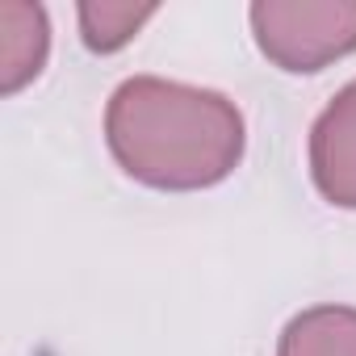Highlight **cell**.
Masks as SVG:
<instances>
[{"label": "cell", "mask_w": 356, "mask_h": 356, "mask_svg": "<svg viewBox=\"0 0 356 356\" xmlns=\"http://www.w3.org/2000/svg\"><path fill=\"white\" fill-rule=\"evenodd\" d=\"M248 22L260 55L289 76L323 72L356 51V0H256Z\"/></svg>", "instance_id": "cell-2"}, {"label": "cell", "mask_w": 356, "mask_h": 356, "mask_svg": "<svg viewBox=\"0 0 356 356\" xmlns=\"http://www.w3.org/2000/svg\"><path fill=\"white\" fill-rule=\"evenodd\" d=\"M159 9L155 5H130V0H84L76 9L80 17V38L92 55H113L122 51Z\"/></svg>", "instance_id": "cell-6"}, {"label": "cell", "mask_w": 356, "mask_h": 356, "mask_svg": "<svg viewBox=\"0 0 356 356\" xmlns=\"http://www.w3.org/2000/svg\"><path fill=\"white\" fill-rule=\"evenodd\" d=\"M277 356H356V306H310L277 339Z\"/></svg>", "instance_id": "cell-5"}, {"label": "cell", "mask_w": 356, "mask_h": 356, "mask_svg": "<svg viewBox=\"0 0 356 356\" xmlns=\"http://www.w3.org/2000/svg\"><path fill=\"white\" fill-rule=\"evenodd\" d=\"M105 143L130 181L159 193L222 185L243 159V113L214 88L130 76L105 109Z\"/></svg>", "instance_id": "cell-1"}, {"label": "cell", "mask_w": 356, "mask_h": 356, "mask_svg": "<svg viewBox=\"0 0 356 356\" xmlns=\"http://www.w3.org/2000/svg\"><path fill=\"white\" fill-rule=\"evenodd\" d=\"M51 55V22L42 5L0 0V92L13 97L42 76Z\"/></svg>", "instance_id": "cell-4"}, {"label": "cell", "mask_w": 356, "mask_h": 356, "mask_svg": "<svg viewBox=\"0 0 356 356\" xmlns=\"http://www.w3.org/2000/svg\"><path fill=\"white\" fill-rule=\"evenodd\" d=\"M310 181L331 206L356 210V80L331 97L310 130Z\"/></svg>", "instance_id": "cell-3"}]
</instances>
